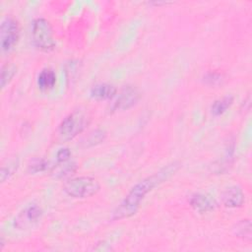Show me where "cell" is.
Returning a JSON list of instances; mask_svg holds the SVG:
<instances>
[{"mask_svg":"<svg viewBox=\"0 0 252 252\" xmlns=\"http://www.w3.org/2000/svg\"><path fill=\"white\" fill-rule=\"evenodd\" d=\"M89 123L88 115L82 110H75L67 115L59 124L57 129V139L67 142L82 133Z\"/></svg>","mask_w":252,"mask_h":252,"instance_id":"2","label":"cell"},{"mask_svg":"<svg viewBox=\"0 0 252 252\" xmlns=\"http://www.w3.org/2000/svg\"><path fill=\"white\" fill-rule=\"evenodd\" d=\"M190 206L198 213H208L214 211L218 204L217 201L209 194L195 193L189 199Z\"/></svg>","mask_w":252,"mask_h":252,"instance_id":"9","label":"cell"},{"mask_svg":"<svg viewBox=\"0 0 252 252\" xmlns=\"http://www.w3.org/2000/svg\"><path fill=\"white\" fill-rule=\"evenodd\" d=\"M91 96L97 100H107L113 98L117 94V89L112 84L98 83L92 87Z\"/></svg>","mask_w":252,"mask_h":252,"instance_id":"10","label":"cell"},{"mask_svg":"<svg viewBox=\"0 0 252 252\" xmlns=\"http://www.w3.org/2000/svg\"><path fill=\"white\" fill-rule=\"evenodd\" d=\"M48 162L43 158H33L28 165V170L30 173H38L45 171L48 168Z\"/></svg>","mask_w":252,"mask_h":252,"instance_id":"18","label":"cell"},{"mask_svg":"<svg viewBox=\"0 0 252 252\" xmlns=\"http://www.w3.org/2000/svg\"><path fill=\"white\" fill-rule=\"evenodd\" d=\"M141 96L142 94L136 87L127 85L121 90L116 99L112 103L111 110L112 111L127 110L132 106H134L140 100Z\"/></svg>","mask_w":252,"mask_h":252,"instance_id":"6","label":"cell"},{"mask_svg":"<svg viewBox=\"0 0 252 252\" xmlns=\"http://www.w3.org/2000/svg\"><path fill=\"white\" fill-rule=\"evenodd\" d=\"M55 83H56V74L50 68L42 69L37 76V86L42 91L52 89Z\"/></svg>","mask_w":252,"mask_h":252,"instance_id":"11","label":"cell"},{"mask_svg":"<svg viewBox=\"0 0 252 252\" xmlns=\"http://www.w3.org/2000/svg\"><path fill=\"white\" fill-rule=\"evenodd\" d=\"M233 103V96L226 95L215 100L211 106V112L214 116H220L223 114Z\"/></svg>","mask_w":252,"mask_h":252,"instance_id":"13","label":"cell"},{"mask_svg":"<svg viewBox=\"0 0 252 252\" xmlns=\"http://www.w3.org/2000/svg\"><path fill=\"white\" fill-rule=\"evenodd\" d=\"M233 233L243 240L250 241L252 238V224L250 220L245 219L236 222L233 226Z\"/></svg>","mask_w":252,"mask_h":252,"instance_id":"12","label":"cell"},{"mask_svg":"<svg viewBox=\"0 0 252 252\" xmlns=\"http://www.w3.org/2000/svg\"><path fill=\"white\" fill-rule=\"evenodd\" d=\"M57 167L54 166L53 174L57 178H62L74 173L77 169V164L74 161H65L61 163H57Z\"/></svg>","mask_w":252,"mask_h":252,"instance_id":"15","label":"cell"},{"mask_svg":"<svg viewBox=\"0 0 252 252\" xmlns=\"http://www.w3.org/2000/svg\"><path fill=\"white\" fill-rule=\"evenodd\" d=\"M179 168L178 162H172L167 164L158 172L145 179L139 181L124 197L120 204L115 208L112 213V220H122L133 216L139 209L141 202L145 196L152 191L156 186L164 182L171 175H173Z\"/></svg>","mask_w":252,"mask_h":252,"instance_id":"1","label":"cell"},{"mask_svg":"<svg viewBox=\"0 0 252 252\" xmlns=\"http://www.w3.org/2000/svg\"><path fill=\"white\" fill-rule=\"evenodd\" d=\"M70 158H71V152L68 148H62V149L58 150V152L56 153L57 163L68 161Z\"/></svg>","mask_w":252,"mask_h":252,"instance_id":"20","label":"cell"},{"mask_svg":"<svg viewBox=\"0 0 252 252\" xmlns=\"http://www.w3.org/2000/svg\"><path fill=\"white\" fill-rule=\"evenodd\" d=\"M17 74V66L13 63H6L1 68V88L4 89Z\"/></svg>","mask_w":252,"mask_h":252,"instance_id":"16","label":"cell"},{"mask_svg":"<svg viewBox=\"0 0 252 252\" xmlns=\"http://www.w3.org/2000/svg\"><path fill=\"white\" fill-rule=\"evenodd\" d=\"M98 181L91 176L74 177L66 181L63 185V191L75 199H85L95 195L99 191Z\"/></svg>","mask_w":252,"mask_h":252,"instance_id":"3","label":"cell"},{"mask_svg":"<svg viewBox=\"0 0 252 252\" xmlns=\"http://www.w3.org/2000/svg\"><path fill=\"white\" fill-rule=\"evenodd\" d=\"M20 27L18 21L12 16H7L0 27V45L4 52H9L18 43Z\"/></svg>","mask_w":252,"mask_h":252,"instance_id":"5","label":"cell"},{"mask_svg":"<svg viewBox=\"0 0 252 252\" xmlns=\"http://www.w3.org/2000/svg\"><path fill=\"white\" fill-rule=\"evenodd\" d=\"M19 167V160L17 158H12L7 160L6 163H4L1 166V171H0V179L1 182H5L6 180L10 179L11 176H13L16 171L18 170Z\"/></svg>","mask_w":252,"mask_h":252,"instance_id":"14","label":"cell"},{"mask_svg":"<svg viewBox=\"0 0 252 252\" xmlns=\"http://www.w3.org/2000/svg\"><path fill=\"white\" fill-rule=\"evenodd\" d=\"M32 38L34 46L42 51H51L55 47L53 31L44 18H36L32 24Z\"/></svg>","mask_w":252,"mask_h":252,"instance_id":"4","label":"cell"},{"mask_svg":"<svg viewBox=\"0 0 252 252\" xmlns=\"http://www.w3.org/2000/svg\"><path fill=\"white\" fill-rule=\"evenodd\" d=\"M222 81H223V76L219 72H213V71L208 72L204 76V82L210 86H216V85L221 84Z\"/></svg>","mask_w":252,"mask_h":252,"instance_id":"19","label":"cell"},{"mask_svg":"<svg viewBox=\"0 0 252 252\" xmlns=\"http://www.w3.org/2000/svg\"><path fill=\"white\" fill-rule=\"evenodd\" d=\"M42 217V210L37 205H30L26 207L15 218V226L19 229H27L33 226Z\"/></svg>","mask_w":252,"mask_h":252,"instance_id":"7","label":"cell"},{"mask_svg":"<svg viewBox=\"0 0 252 252\" xmlns=\"http://www.w3.org/2000/svg\"><path fill=\"white\" fill-rule=\"evenodd\" d=\"M220 201L225 208H240L245 202V195L240 187L234 185L227 187L222 191L220 195Z\"/></svg>","mask_w":252,"mask_h":252,"instance_id":"8","label":"cell"},{"mask_svg":"<svg viewBox=\"0 0 252 252\" xmlns=\"http://www.w3.org/2000/svg\"><path fill=\"white\" fill-rule=\"evenodd\" d=\"M106 133L101 129H95L89 133V135L83 140L84 147H93L100 144L105 139Z\"/></svg>","mask_w":252,"mask_h":252,"instance_id":"17","label":"cell"}]
</instances>
